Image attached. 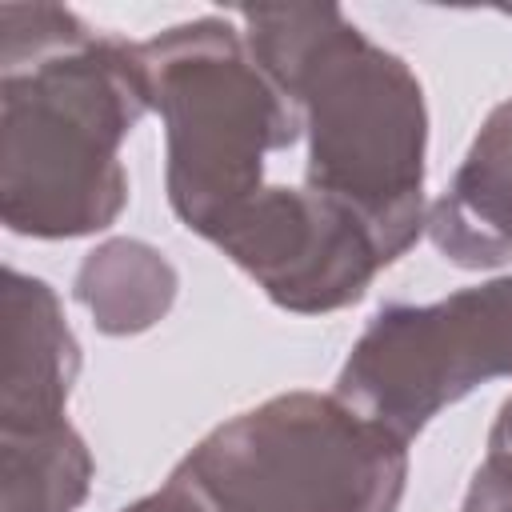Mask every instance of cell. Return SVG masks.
<instances>
[{"label":"cell","instance_id":"obj_1","mask_svg":"<svg viewBox=\"0 0 512 512\" xmlns=\"http://www.w3.org/2000/svg\"><path fill=\"white\" fill-rule=\"evenodd\" d=\"M0 32V220L32 240L92 236L128 204L120 144L152 108L140 44L56 4H4Z\"/></svg>","mask_w":512,"mask_h":512},{"label":"cell","instance_id":"obj_4","mask_svg":"<svg viewBox=\"0 0 512 512\" xmlns=\"http://www.w3.org/2000/svg\"><path fill=\"white\" fill-rule=\"evenodd\" d=\"M172 476L208 512H396L408 440L336 392H284L216 424Z\"/></svg>","mask_w":512,"mask_h":512},{"label":"cell","instance_id":"obj_12","mask_svg":"<svg viewBox=\"0 0 512 512\" xmlns=\"http://www.w3.org/2000/svg\"><path fill=\"white\" fill-rule=\"evenodd\" d=\"M120 512H208V508L200 504V496L192 488H184L176 476H168L160 492H152V496H144V500H136Z\"/></svg>","mask_w":512,"mask_h":512},{"label":"cell","instance_id":"obj_5","mask_svg":"<svg viewBox=\"0 0 512 512\" xmlns=\"http://www.w3.org/2000/svg\"><path fill=\"white\" fill-rule=\"evenodd\" d=\"M488 380H512V276L436 304H392L352 344L336 396L412 440L432 416Z\"/></svg>","mask_w":512,"mask_h":512},{"label":"cell","instance_id":"obj_3","mask_svg":"<svg viewBox=\"0 0 512 512\" xmlns=\"http://www.w3.org/2000/svg\"><path fill=\"white\" fill-rule=\"evenodd\" d=\"M148 104L164 120V184L204 240L264 188V156L304 132L296 104L256 64L244 28L200 16L140 44Z\"/></svg>","mask_w":512,"mask_h":512},{"label":"cell","instance_id":"obj_11","mask_svg":"<svg viewBox=\"0 0 512 512\" xmlns=\"http://www.w3.org/2000/svg\"><path fill=\"white\" fill-rule=\"evenodd\" d=\"M460 512H512V444H488Z\"/></svg>","mask_w":512,"mask_h":512},{"label":"cell","instance_id":"obj_8","mask_svg":"<svg viewBox=\"0 0 512 512\" xmlns=\"http://www.w3.org/2000/svg\"><path fill=\"white\" fill-rule=\"evenodd\" d=\"M424 228L456 268L512 264V96L488 112Z\"/></svg>","mask_w":512,"mask_h":512},{"label":"cell","instance_id":"obj_9","mask_svg":"<svg viewBox=\"0 0 512 512\" xmlns=\"http://www.w3.org/2000/svg\"><path fill=\"white\" fill-rule=\"evenodd\" d=\"M176 268L144 240L96 244L72 280V296L92 312V324L108 336H136L168 316L176 300Z\"/></svg>","mask_w":512,"mask_h":512},{"label":"cell","instance_id":"obj_10","mask_svg":"<svg viewBox=\"0 0 512 512\" xmlns=\"http://www.w3.org/2000/svg\"><path fill=\"white\" fill-rule=\"evenodd\" d=\"M4 512H76L92 488V452L64 420L40 432H0Z\"/></svg>","mask_w":512,"mask_h":512},{"label":"cell","instance_id":"obj_2","mask_svg":"<svg viewBox=\"0 0 512 512\" xmlns=\"http://www.w3.org/2000/svg\"><path fill=\"white\" fill-rule=\"evenodd\" d=\"M240 20L256 64L300 112L304 188L360 216L384 264L400 260L428 220V108L416 72L336 4L244 8Z\"/></svg>","mask_w":512,"mask_h":512},{"label":"cell","instance_id":"obj_6","mask_svg":"<svg viewBox=\"0 0 512 512\" xmlns=\"http://www.w3.org/2000/svg\"><path fill=\"white\" fill-rule=\"evenodd\" d=\"M208 244L244 268L276 308L296 316L356 304L376 272L388 268L360 216L312 188L284 184H264Z\"/></svg>","mask_w":512,"mask_h":512},{"label":"cell","instance_id":"obj_7","mask_svg":"<svg viewBox=\"0 0 512 512\" xmlns=\"http://www.w3.org/2000/svg\"><path fill=\"white\" fill-rule=\"evenodd\" d=\"M80 372V344L56 292L20 268H4V392L0 432H40L64 424Z\"/></svg>","mask_w":512,"mask_h":512}]
</instances>
